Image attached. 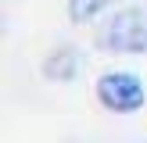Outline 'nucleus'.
<instances>
[{"instance_id":"2","label":"nucleus","mask_w":147,"mask_h":143,"mask_svg":"<svg viewBox=\"0 0 147 143\" xmlns=\"http://www.w3.org/2000/svg\"><path fill=\"white\" fill-rule=\"evenodd\" d=\"M93 97L104 111L126 118V114H136L147 107V82L133 68H108L93 82Z\"/></svg>"},{"instance_id":"1","label":"nucleus","mask_w":147,"mask_h":143,"mask_svg":"<svg viewBox=\"0 0 147 143\" xmlns=\"http://www.w3.org/2000/svg\"><path fill=\"white\" fill-rule=\"evenodd\" d=\"M93 47L104 54H147V4L108 11L93 29Z\"/></svg>"},{"instance_id":"3","label":"nucleus","mask_w":147,"mask_h":143,"mask_svg":"<svg viewBox=\"0 0 147 143\" xmlns=\"http://www.w3.org/2000/svg\"><path fill=\"white\" fill-rule=\"evenodd\" d=\"M115 4L119 0H68V18L76 25H90V21H100Z\"/></svg>"}]
</instances>
